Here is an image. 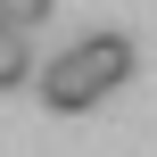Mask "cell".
I'll list each match as a JSON object with an SVG mask.
<instances>
[{
	"label": "cell",
	"mask_w": 157,
	"mask_h": 157,
	"mask_svg": "<svg viewBox=\"0 0 157 157\" xmlns=\"http://www.w3.org/2000/svg\"><path fill=\"white\" fill-rule=\"evenodd\" d=\"M33 83H41V108H58V116H83V108H99V99H108V75L91 66V50H83V41H75V50H58Z\"/></svg>",
	"instance_id": "cell-1"
},
{
	"label": "cell",
	"mask_w": 157,
	"mask_h": 157,
	"mask_svg": "<svg viewBox=\"0 0 157 157\" xmlns=\"http://www.w3.org/2000/svg\"><path fill=\"white\" fill-rule=\"evenodd\" d=\"M17 83H33V41H25V25H0V91H17Z\"/></svg>",
	"instance_id": "cell-2"
},
{
	"label": "cell",
	"mask_w": 157,
	"mask_h": 157,
	"mask_svg": "<svg viewBox=\"0 0 157 157\" xmlns=\"http://www.w3.org/2000/svg\"><path fill=\"white\" fill-rule=\"evenodd\" d=\"M50 8H58V0H0V17H8V25H25V33H33Z\"/></svg>",
	"instance_id": "cell-3"
}]
</instances>
